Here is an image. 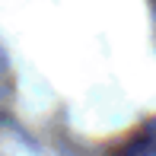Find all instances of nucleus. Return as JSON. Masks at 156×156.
Returning <instances> with one entry per match:
<instances>
[{
  "label": "nucleus",
  "instance_id": "f257e3e1",
  "mask_svg": "<svg viewBox=\"0 0 156 156\" xmlns=\"http://www.w3.org/2000/svg\"><path fill=\"white\" fill-rule=\"evenodd\" d=\"M150 3H153V10H156V0H150Z\"/></svg>",
  "mask_w": 156,
  "mask_h": 156
}]
</instances>
